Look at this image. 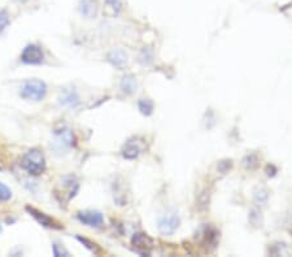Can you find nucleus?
I'll return each mask as SVG.
<instances>
[{"label":"nucleus","instance_id":"obj_20","mask_svg":"<svg viewBox=\"0 0 292 257\" xmlns=\"http://www.w3.org/2000/svg\"><path fill=\"white\" fill-rule=\"evenodd\" d=\"M8 23H9V17H8L7 12L0 10V34L3 33L4 29L8 26Z\"/></svg>","mask_w":292,"mask_h":257},{"label":"nucleus","instance_id":"obj_23","mask_svg":"<svg viewBox=\"0 0 292 257\" xmlns=\"http://www.w3.org/2000/svg\"><path fill=\"white\" fill-rule=\"evenodd\" d=\"M18 1H26V0H18Z\"/></svg>","mask_w":292,"mask_h":257},{"label":"nucleus","instance_id":"obj_15","mask_svg":"<svg viewBox=\"0 0 292 257\" xmlns=\"http://www.w3.org/2000/svg\"><path fill=\"white\" fill-rule=\"evenodd\" d=\"M138 108L141 111L142 115L145 116H151L153 113V102L149 99H141L138 102Z\"/></svg>","mask_w":292,"mask_h":257},{"label":"nucleus","instance_id":"obj_7","mask_svg":"<svg viewBox=\"0 0 292 257\" xmlns=\"http://www.w3.org/2000/svg\"><path fill=\"white\" fill-rule=\"evenodd\" d=\"M77 218L81 224L91 228H99L104 222L103 214L98 211H82L77 213Z\"/></svg>","mask_w":292,"mask_h":257},{"label":"nucleus","instance_id":"obj_11","mask_svg":"<svg viewBox=\"0 0 292 257\" xmlns=\"http://www.w3.org/2000/svg\"><path fill=\"white\" fill-rule=\"evenodd\" d=\"M59 102L61 106L74 108V107H77L79 104V96L74 90H65L60 95Z\"/></svg>","mask_w":292,"mask_h":257},{"label":"nucleus","instance_id":"obj_13","mask_svg":"<svg viewBox=\"0 0 292 257\" xmlns=\"http://www.w3.org/2000/svg\"><path fill=\"white\" fill-rule=\"evenodd\" d=\"M121 90L122 93L126 94V95H132V94H134L135 90H137V81H135L134 77H124L121 81Z\"/></svg>","mask_w":292,"mask_h":257},{"label":"nucleus","instance_id":"obj_22","mask_svg":"<svg viewBox=\"0 0 292 257\" xmlns=\"http://www.w3.org/2000/svg\"><path fill=\"white\" fill-rule=\"evenodd\" d=\"M1 231H3V229H1V226H0V233H1Z\"/></svg>","mask_w":292,"mask_h":257},{"label":"nucleus","instance_id":"obj_6","mask_svg":"<svg viewBox=\"0 0 292 257\" xmlns=\"http://www.w3.org/2000/svg\"><path fill=\"white\" fill-rule=\"evenodd\" d=\"M44 55L39 46L36 44H27L21 53V61L29 65H38L43 63Z\"/></svg>","mask_w":292,"mask_h":257},{"label":"nucleus","instance_id":"obj_4","mask_svg":"<svg viewBox=\"0 0 292 257\" xmlns=\"http://www.w3.org/2000/svg\"><path fill=\"white\" fill-rule=\"evenodd\" d=\"M74 142V135H73L72 130L69 128H63L55 134V138H53V142L51 144V147L53 148V151L56 153H64L73 145Z\"/></svg>","mask_w":292,"mask_h":257},{"label":"nucleus","instance_id":"obj_8","mask_svg":"<svg viewBox=\"0 0 292 257\" xmlns=\"http://www.w3.org/2000/svg\"><path fill=\"white\" fill-rule=\"evenodd\" d=\"M132 244L141 255H148L153 248V241L145 233H137L132 238Z\"/></svg>","mask_w":292,"mask_h":257},{"label":"nucleus","instance_id":"obj_3","mask_svg":"<svg viewBox=\"0 0 292 257\" xmlns=\"http://www.w3.org/2000/svg\"><path fill=\"white\" fill-rule=\"evenodd\" d=\"M179 225H181V217L178 216L177 212H170L158 218L157 229L161 235L171 237L179 229Z\"/></svg>","mask_w":292,"mask_h":257},{"label":"nucleus","instance_id":"obj_2","mask_svg":"<svg viewBox=\"0 0 292 257\" xmlns=\"http://www.w3.org/2000/svg\"><path fill=\"white\" fill-rule=\"evenodd\" d=\"M47 94L46 83L40 79H29L22 83L20 89V95L22 99L30 102H40Z\"/></svg>","mask_w":292,"mask_h":257},{"label":"nucleus","instance_id":"obj_16","mask_svg":"<svg viewBox=\"0 0 292 257\" xmlns=\"http://www.w3.org/2000/svg\"><path fill=\"white\" fill-rule=\"evenodd\" d=\"M269 199V191L265 188H260L255 192V203L257 205H265Z\"/></svg>","mask_w":292,"mask_h":257},{"label":"nucleus","instance_id":"obj_14","mask_svg":"<svg viewBox=\"0 0 292 257\" xmlns=\"http://www.w3.org/2000/svg\"><path fill=\"white\" fill-rule=\"evenodd\" d=\"M81 13L85 17H89V18L94 17L96 13L95 4L92 3L91 0H83L81 3Z\"/></svg>","mask_w":292,"mask_h":257},{"label":"nucleus","instance_id":"obj_10","mask_svg":"<svg viewBox=\"0 0 292 257\" xmlns=\"http://www.w3.org/2000/svg\"><path fill=\"white\" fill-rule=\"evenodd\" d=\"M138 138L130 139L126 142V144L124 145V148H122V156L128 160H134V158L138 157L141 155L142 152V147L139 145V143L137 142Z\"/></svg>","mask_w":292,"mask_h":257},{"label":"nucleus","instance_id":"obj_18","mask_svg":"<svg viewBox=\"0 0 292 257\" xmlns=\"http://www.w3.org/2000/svg\"><path fill=\"white\" fill-rule=\"evenodd\" d=\"M139 61L142 64H145V65H148V64H151L153 61V53L152 51H149L148 48H143L139 53Z\"/></svg>","mask_w":292,"mask_h":257},{"label":"nucleus","instance_id":"obj_17","mask_svg":"<svg viewBox=\"0 0 292 257\" xmlns=\"http://www.w3.org/2000/svg\"><path fill=\"white\" fill-rule=\"evenodd\" d=\"M77 239H78V241L81 242V243H82L83 246H86V247L89 248V250L91 251V252H94V254H95V255H100L103 252V251L100 250V247H99L98 244H96V243H92V242L89 241L87 238L77 237Z\"/></svg>","mask_w":292,"mask_h":257},{"label":"nucleus","instance_id":"obj_21","mask_svg":"<svg viewBox=\"0 0 292 257\" xmlns=\"http://www.w3.org/2000/svg\"><path fill=\"white\" fill-rule=\"evenodd\" d=\"M52 252H53V255H55V256H69V254H68V252H66V251H64V250H59V246H57V244H53L52 246Z\"/></svg>","mask_w":292,"mask_h":257},{"label":"nucleus","instance_id":"obj_5","mask_svg":"<svg viewBox=\"0 0 292 257\" xmlns=\"http://www.w3.org/2000/svg\"><path fill=\"white\" fill-rule=\"evenodd\" d=\"M26 212L30 214V216H31V217L34 218V220H35L36 222H38V224L42 225V226H44V228L56 229V230H60V229L64 228V225L60 224L57 220H55V218H52V217H49L48 214H46L44 212L38 211L36 208L27 205Z\"/></svg>","mask_w":292,"mask_h":257},{"label":"nucleus","instance_id":"obj_12","mask_svg":"<svg viewBox=\"0 0 292 257\" xmlns=\"http://www.w3.org/2000/svg\"><path fill=\"white\" fill-rule=\"evenodd\" d=\"M122 9V4L120 0H105L104 4V12L105 16L108 17H116L119 16V13Z\"/></svg>","mask_w":292,"mask_h":257},{"label":"nucleus","instance_id":"obj_1","mask_svg":"<svg viewBox=\"0 0 292 257\" xmlns=\"http://www.w3.org/2000/svg\"><path fill=\"white\" fill-rule=\"evenodd\" d=\"M21 166L31 175H40L46 170V160L42 151L38 148L30 149L23 155Z\"/></svg>","mask_w":292,"mask_h":257},{"label":"nucleus","instance_id":"obj_19","mask_svg":"<svg viewBox=\"0 0 292 257\" xmlns=\"http://www.w3.org/2000/svg\"><path fill=\"white\" fill-rule=\"evenodd\" d=\"M12 198V191L8 186L0 182V201H8Z\"/></svg>","mask_w":292,"mask_h":257},{"label":"nucleus","instance_id":"obj_9","mask_svg":"<svg viewBox=\"0 0 292 257\" xmlns=\"http://www.w3.org/2000/svg\"><path fill=\"white\" fill-rule=\"evenodd\" d=\"M107 59H108L109 63L113 66H116L117 69H124V68L128 65V55H126L125 51L119 50V48L112 50L111 52L108 53Z\"/></svg>","mask_w":292,"mask_h":257}]
</instances>
